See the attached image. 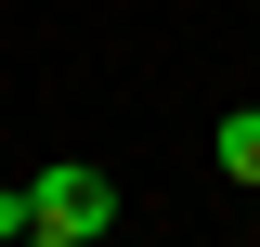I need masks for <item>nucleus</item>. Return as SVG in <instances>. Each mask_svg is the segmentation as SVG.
<instances>
[{
    "mask_svg": "<svg viewBox=\"0 0 260 247\" xmlns=\"http://www.w3.org/2000/svg\"><path fill=\"white\" fill-rule=\"evenodd\" d=\"M208 156H221V182L247 195V182H260V104H234V117H221V143H208Z\"/></svg>",
    "mask_w": 260,
    "mask_h": 247,
    "instance_id": "obj_2",
    "label": "nucleus"
},
{
    "mask_svg": "<svg viewBox=\"0 0 260 247\" xmlns=\"http://www.w3.org/2000/svg\"><path fill=\"white\" fill-rule=\"evenodd\" d=\"M104 221H117V182H104L91 156H65V169L26 182V247H91Z\"/></svg>",
    "mask_w": 260,
    "mask_h": 247,
    "instance_id": "obj_1",
    "label": "nucleus"
}]
</instances>
